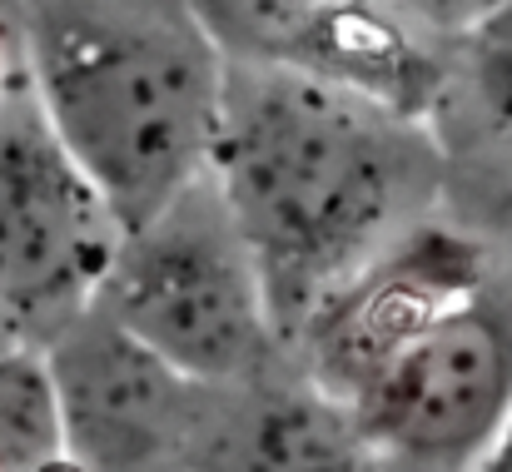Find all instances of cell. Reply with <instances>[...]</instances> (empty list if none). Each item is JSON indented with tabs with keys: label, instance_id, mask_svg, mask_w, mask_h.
Listing matches in <instances>:
<instances>
[{
	"label": "cell",
	"instance_id": "cell-1",
	"mask_svg": "<svg viewBox=\"0 0 512 472\" xmlns=\"http://www.w3.org/2000/svg\"><path fill=\"white\" fill-rule=\"evenodd\" d=\"M289 358L348 408L378 472H478L512 423V194L448 174L443 204Z\"/></svg>",
	"mask_w": 512,
	"mask_h": 472
},
{
	"label": "cell",
	"instance_id": "cell-13",
	"mask_svg": "<svg viewBox=\"0 0 512 472\" xmlns=\"http://www.w3.org/2000/svg\"><path fill=\"white\" fill-rule=\"evenodd\" d=\"M20 348H30V343H25V338H20V328H15V323H10V318L0 314V363H5V358H10V353H20Z\"/></svg>",
	"mask_w": 512,
	"mask_h": 472
},
{
	"label": "cell",
	"instance_id": "cell-4",
	"mask_svg": "<svg viewBox=\"0 0 512 472\" xmlns=\"http://www.w3.org/2000/svg\"><path fill=\"white\" fill-rule=\"evenodd\" d=\"M95 304L194 383H249L294 363L254 249L209 169L125 229Z\"/></svg>",
	"mask_w": 512,
	"mask_h": 472
},
{
	"label": "cell",
	"instance_id": "cell-11",
	"mask_svg": "<svg viewBox=\"0 0 512 472\" xmlns=\"http://www.w3.org/2000/svg\"><path fill=\"white\" fill-rule=\"evenodd\" d=\"M393 15H403L408 25H418L433 40H458L468 30H478L488 15H498L508 0H383Z\"/></svg>",
	"mask_w": 512,
	"mask_h": 472
},
{
	"label": "cell",
	"instance_id": "cell-2",
	"mask_svg": "<svg viewBox=\"0 0 512 472\" xmlns=\"http://www.w3.org/2000/svg\"><path fill=\"white\" fill-rule=\"evenodd\" d=\"M204 169L254 249L284 348L448 194V155L428 115L244 60H224Z\"/></svg>",
	"mask_w": 512,
	"mask_h": 472
},
{
	"label": "cell",
	"instance_id": "cell-3",
	"mask_svg": "<svg viewBox=\"0 0 512 472\" xmlns=\"http://www.w3.org/2000/svg\"><path fill=\"white\" fill-rule=\"evenodd\" d=\"M0 40L125 229L204 174L224 55L194 0H0Z\"/></svg>",
	"mask_w": 512,
	"mask_h": 472
},
{
	"label": "cell",
	"instance_id": "cell-9",
	"mask_svg": "<svg viewBox=\"0 0 512 472\" xmlns=\"http://www.w3.org/2000/svg\"><path fill=\"white\" fill-rule=\"evenodd\" d=\"M428 125L448 174L512 194V0L478 30L448 40Z\"/></svg>",
	"mask_w": 512,
	"mask_h": 472
},
{
	"label": "cell",
	"instance_id": "cell-5",
	"mask_svg": "<svg viewBox=\"0 0 512 472\" xmlns=\"http://www.w3.org/2000/svg\"><path fill=\"white\" fill-rule=\"evenodd\" d=\"M120 239L110 199L15 80L0 95V314L40 348L95 304Z\"/></svg>",
	"mask_w": 512,
	"mask_h": 472
},
{
	"label": "cell",
	"instance_id": "cell-8",
	"mask_svg": "<svg viewBox=\"0 0 512 472\" xmlns=\"http://www.w3.org/2000/svg\"><path fill=\"white\" fill-rule=\"evenodd\" d=\"M179 472H378L358 423L299 363L204 383Z\"/></svg>",
	"mask_w": 512,
	"mask_h": 472
},
{
	"label": "cell",
	"instance_id": "cell-10",
	"mask_svg": "<svg viewBox=\"0 0 512 472\" xmlns=\"http://www.w3.org/2000/svg\"><path fill=\"white\" fill-rule=\"evenodd\" d=\"M0 472H80L40 348H20L0 363Z\"/></svg>",
	"mask_w": 512,
	"mask_h": 472
},
{
	"label": "cell",
	"instance_id": "cell-12",
	"mask_svg": "<svg viewBox=\"0 0 512 472\" xmlns=\"http://www.w3.org/2000/svg\"><path fill=\"white\" fill-rule=\"evenodd\" d=\"M478 472H512V423H508V433L498 438V448H493V458L483 463Z\"/></svg>",
	"mask_w": 512,
	"mask_h": 472
},
{
	"label": "cell",
	"instance_id": "cell-6",
	"mask_svg": "<svg viewBox=\"0 0 512 472\" xmlns=\"http://www.w3.org/2000/svg\"><path fill=\"white\" fill-rule=\"evenodd\" d=\"M80 472H179L199 388L100 304L40 343Z\"/></svg>",
	"mask_w": 512,
	"mask_h": 472
},
{
	"label": "cell",
	"instance_id": "cell-7",
	"mask_svg": "<svg viewBox=\"0 0 512 472\" xmlns=\"http://www.w3.org/2000/svg\"><path fill=\"white\" fill-rule=\"evenodd\" d=\"M224 60L279 65L358 85L428 115L443 40L423 35L383 0H194Z\"/></svg>",
	"mask_w": 512,
	"mask_h": 472
},
{
	"label": "cell",
	"instance_id": "cell-14",
	"mask_svg": "<svg viewBox=\"0 0 512 472\" xmlns=\"http://www.w3.org/2000/svg\"><path fill=\"white\" fill-rule=\"evenodd\" d=\"M20 80V70H15V60H10V50H5V40H0V95H10V85Z\"/></svg>",
	"mask_w": 512,
	"mask_h": 472
}]
</instances>
